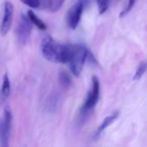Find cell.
Segmentation results:
<instances>
[{"mask_svg":"<svg viewBox=\"0 0 147 147\" xmlns=\"http://www.w3.org/2000/svg\"><path fill=\"white\" fill-rule=\"evenodd\" d=\"M42 56L48 61L53 63L66 64L69 52L70 44L63 45L57 42L51 36H46L40 45Z\"/></svg>","mask_w":147,"mask_h":147,"instance_id":"obj_1","label":"cell"},{"mask_svg":"<svg viewBox=\"0 0 147 147\" xmlns=\"http://www.w3.org/2000/svg\"><path fill=\"white\" fill-rule=\"evenodd\" d=\"M146 71V62L142 61V62L140 63V65H139V66H138V68L136 70L135 75L133 78V80H140L144 76Z\"/></svg>","mask_w":147,"mask_h":147,"instance_id":"obj_11","label":"cell"},{"mask_svg":"<svg viewBox=\"0 0 147 147\" xmlns=\"http://www.w3.org/2000/svg\"><path fill=\"white\" fill-rule=\"evenodd\" d=\"M1 92H2L3 96L5 97V98H7L10 94V82H9V78L7 73H5L3 75V77Z\"/></svg>","mask_w":147,"mask_h":147,"instance_id":"obj_10","label":"cell"},{"mask_svg":"<svg viewBox=\"0 0 147 147\" xmlns=\"http://www.w3.org/2000/svg\"><path fill=\"white\" fill-rule=\"evenodd\" d=\"M118 116H119V112H115V113H113L111 115L106 117V118L103 120V121L102 122L101 126L98 127V129H97V131H96V134H95V138H98V137L101 135V134H102L107 127H109V126H110V125L118 118Z\"/></svg>","mask_w":147,"mask_h":147,"instance_id":"obj_8","label":"cell"},{"mask_svg":"<svg viewBox=\"0 0 147 147\" xmlns=\"http://www.w3.org/2000/svg\"><path fill=\"white\" fill-rule=\"evenodd\" d=\"M84 1L79 0L69 9L66 15V22L70 28L76 29L77 27L78 26L84 11Z\"/></svg>","mask_w":147,"mask_h":147,"instance_id":"obj_5","label":"cell"},{"mask_svg":"<svg viewBox=\"0 0 147 147\" xmlns=\"http://www.w3.org/2000/svg\"><path fill=\"white\" fill-rule=\"evenodd\" d=\"M14 6L11 2L5 1L3 4V14L0 23V33L2 35H6L10 29L13 20Z\"/></svg>","mask_w":147,"mask_h":147,"instance_id":"obj_7","label":"cell"},{"mask_svg":"<svg viewBox=\"0 0 147 147\" xmlns=\"http://www.w3.org/2000/svg\"><path fill=\"white\" fill-rule=\"evenodd\" d=\"M135 2H136V0H128V3H127V7H126V8L122 10V12L120 14V16H121V17H123L124 16H126V15L133 9V7H134Z\"/></svg>","mask_w":147,"mask_h":147,"instance_id":"obj_15","label":"cell"},{"mask_svg":"<svg viewBox=\"0 0 147 147\" xmlns=\"http://www.w3.org/2000/svg\"><path fill=\"white\" fill-rule=\"evenodd\" d=\"M89 50L84 45L82 44H70V52L66 64L75 77H79L84 63L87 59Z\"/></svg>","mask_w":147,"mask_h":147,"instance_id":"obj_2","label":"cell"},{"mask_svg":"<svg viewBox=\"0 0 147 147\" xmlns=\"http://www.w3.org/2000/svg\"><path fill=\"white\" fill-rule=\"evenodd\" d=\"M97 3H98L99 13L102 15L104 12H106L107 9H109V3H110V0H97Z\"/></svg>","mask_w":147,"mask_h":147,"instance_id":"obj_13","label":"cell"},{"mask_svg":"<svg viewBox=\"0 0 147 147\" xmlns=\"http://www.w3.org/2000/svg\"><path fill=\"white\" fill-rule=\"evenodd\" d=\"M59 83L64 87H69V86H71V84L72 83V80H71V78L70 77V75L67 72L61 71L59 73Z\"/></svg>","mask_w":147,"mask_h":147,"instance_id":"obj_12","label":"cell"},{"mask_svg":"<svg viewBox=\"0 0 147 147\" xmlns=\"http://www.w3.org/2000/svg\"><path fill=\"white\" fill-rule=\"evenodd\" d=\"M100 96V82L97 77L94 76L91 79V88L88 92L86 100L81 109V113L86 115L88 112L92 110L96 103L98 102Z\"/></svg>","mask_w":147,"mask_h":147,"instance_id":"obj_3","label":"cell"},{"mask_svg":"<svg viewBox=\"0 0 147 147\" xmlns=\"http://www.w3.org/2000/svg\"><path fill=\"white\" fill-rule=\"evenodd\" d=\"M12 125V113L9 107H5L3 115L0 120V145L1 146H9V140Z\"/></svg>","mask_w":147,"mask_h":147,"instance_id":"obj_4","label":"cell"},{"mask_svg":"<svg viewBox=\"0 0 147 147\" xmlns=\"http://www.w3.org/2000/svg\"><path fill=\"white\" fill-rule=\"evenodd\" d=\"M32 22L29 21L27 16L22 14L20 22L16 28L17 40L21 45H25L29 39L32 31Z\"/></svg>","mask_w":147,"mask_h":147,"instance_id":"obj_6","label":"cell"},{"mask_svg":"<svg viewBox=\"0 0 147 147\" xmlns=\"http://www.w3.org/2000/svg\"><path fill=\"white\" fill-rule=\"evenodd\" d=\"M27 16H28V18L29 19V21L32 22V24H34V25H35L39 29H40V30H46L47 29V25H46V23L42 21V20H40L35 14H34V12L33 11V10H28V12H27Z\"/></svg>","mask_w":147,"mask_h":147,"instance_id":"obj_9","label":"cell"},{"mask_svg":"<svg viewBox=\"0 0 147 147\" xmlns=\"http://www.w3.org/2000/svg\"><path fill=\"white\" fill-rule=\"evenodd\" d=\"M20 1L32 9H37L40 6V0H20Z\"/></svg>","mask_w":147,"mask_h":147,"instance_id":"obj_14","label":"cell"}]
</instances>
